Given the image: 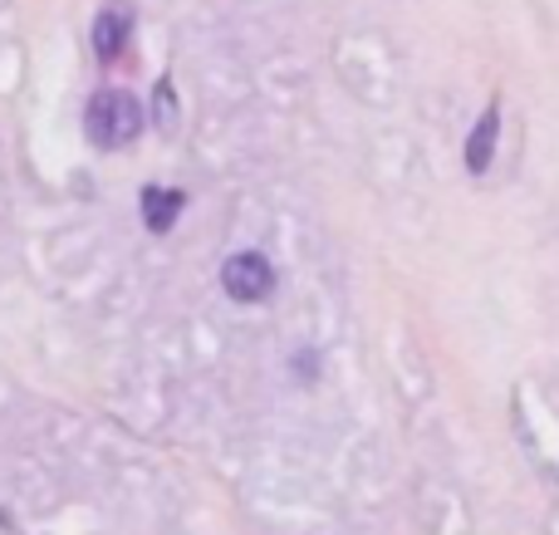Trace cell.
Returning <instances> with one entry per match:
<instances>
[{"instance_id": "obj_1", "label": "cell", "mask_w": 559, "mask_h": 535, "mask_svg": "<svg viewBox=\"0 0 559 535\" xmlns=\"http://www.w3.org/2000/svg\"><path fill=\"white\" fill-rule=\"evenodd\" d=\"M84 128L94 147H123L143 133V108H138L133 94L123 88H98L84 108Z\"/></svg>"}, {"instance_id": "obj_2", "label": "cell", "mask_w": 559, "mask_h": 535, "mask_svg": "<svg viewBox=\"0 0 559 535\" xmlns=\"http://www.w3.org/2000/svg\"><path fill=\"white\" fill-rule=\"evenodd\" d=\"M222 285H226V295H231V300L261 305L265 295L275 290V271H271V261H265L261 251H241V255H231V261H226Z\"/></svg>"}, {"instance_id": "obj_3", "label": "cell", "mask_w": 559, "mask_h": 535, "mask_svg": "<svg viewBox=\"0 0 559 535\" xmlns=\"http://www.w3.org/2000/svg\"><path fill=\"white\" fill-rule=\"evenodd\" d=\"M128 25H133V15H128L123 5H104V10H98V20H94V55L104 59V64H114V59L123 55Z\"/></svg>"}, {"instance_id": "obj_4", "label": "cell", "mask_w": 559, "mask_h": 535, "mask_svg": "<svg viewBox=\"0 0 559 535\" xmlns=\"http://www.w3.org/2000/svg\"><path fill=\"white\" fill-rule=\"evenodd\" d=\"M182 206H187V197L177 192V187H143V226L147 231H157V236L173 231Z\"/></svg>"}, {"instance_id": "obj_5", "label": "cell", "mask_w": 559, "mask_h": 535, "mask_svg": "<svg viewBox=\"0 0 559 535\" xmlns=\"http://www.w3.org/2000/svg\"><path fill=\"white\" fill-rule=\"evenodd\" d=\"M496 138H501V108H486L481 114V123L472 128V138H466V173H476L481 177L486 167H491V157H496Z\"/></svg>"}, {"instance_id": "obj_6", "label": "cell", "mask_w": 559, "mask_h": 535, "mask_svg": "<svg viewBox=\"0 0 559 535\" xmlns=\"http://www.w3.org/2000/svg\"><path fill=\"white\" fill-rule=\"evenodd\" d=\"M173 84H167V79H163V84H157V128H167V133H173V123H177V114H173Z\"/></svg>"}]
</instances>
